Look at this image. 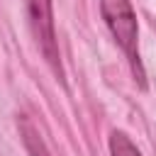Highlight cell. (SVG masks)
Segmentation results:
<instances>
[{"mask_svg":"<svg viewBox=\"0 0 156 156\" xmlns=\"http://www.w3.org/2000/svg\"><path fill=\"white\" fill-rule=\"evenodd\" d=\"M100 2V15L102 22L107 27V32L112 34L115 44L119 46V51L124 54L134 83L139 85V90H146V71L141 63V54H139V22H136V12L132 7V0H98Z\"/></svg>","mask_w":156,"mask_h":156,"instance_id":"6da1fadb","label":"cell"},{"mask_svg":"<svg viewBox=\"0 0 156 156\" xmlns=\"http://www.w3.org/2000/svg\"><path fill=\"white\" fill-rule=\"evenodd\" d=\"M29 29L34 34V41L54 71V76L63 83V66H61V49L56 39V24H54V0H24Z\"/></svg>","mask_w":156,"mask_h":156,"instance_id":"7a4b0ae2","label":"cell"},{"mask_svg":"<svg viewBox=\"0 0 156 156\" xmlns=\"http://www.w3.org/2000/svg\"><path fill=\"white\" fill-rule=\"evenodd\" d=\"M107 144H110V156H141V151L136 149V144L122 129H112Z\"/></svg>","mask_w":156,"mask_h":156,"instance_id":"277c9868","label":"cell"},{"mask_svg":"<svg viewBox=\"0 0 156 156\" xmlns=\"http://www.w3.org/2000/svg\"><path fill=\"white\" fill-rule=\"evenodd\" d=\"M17 129H20L22 144H24V149H27V154H29V156H51V151L46 149V141L41 139L39 129L32 124V119H29V117L20 115V119H17Z\"/></svg>","mask_w":156,"mask_h":156,"instance_id":"3957f363","label":"cell"}]
</instances>
